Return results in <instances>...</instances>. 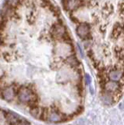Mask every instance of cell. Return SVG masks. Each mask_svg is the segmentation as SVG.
<instances>
[{
    "instance_id": "cell-1",
    "label": "cell",
    "mask_w": 124,
    "mask_h": 125,
    "mask_svg": "<svg viewBox=\"0 0 124 125\" xmlns=\"http://www.w3.org/2000/svg\"><path fill=\"white\" fill-rule=\"evenodd\" d=\"M16 96L18 101L21 103L29 104L31 106L37 105L36 102L38 97L33 89L29 88V87H20L16 92Z\"/></svg>"
},
{
    "instance_id": "cell-2",
    "label": "cell",
    "mask_w": 124,
    "mask_h": 125,
    "mask_svg": "<svg viewBox=\"0 0 124 125\" xmlns=\"http://www.w3.org/2000/svg\"><path fill=\"white\" fill-rule=\"evenodd\" d=\"M72 53V48L71 46L67 42H62L58 43L55 46V54L60 56L68 57Z\"/></svg>"
},
{
    "instance_id": "cell-7",
    "label": "cell",
    "mask_w": 124,
    "mask_h": 125,
    "mask_svg": "<svg viewBox=\"0 0 124 125\" xmlns=\"http://www.w3.org/2000/svg\"><path fill=\"white\" fill-rule=\"evenodd\" d=\"M5 118H6V120L8 122L10 125H16L19 121L23 119V118H21L18 114L12 111L7 112L5 114Z\"/></svg>"
},
{
    "instance_id": "cell-10",
    "label": "cell",
    "mask_w": 124,
    "mask_h": 125,
    "mask_svg": "<svg viewBox=\"0 0 124 125\" xmlns=\"http://www.w3.org/2000/svg\"><path fill=\"white\" fill-rule=\"evenodd\" d=\"M123 76V72L121 70H114V71H111L109 74V78L110 81H118L122 78Z\"/></svg>"
},
{
    "instance_id": "cell-13",
    "label": "cell",
    "mask_w": 124,
    "mask_h": 125,
    "mask_svg": "<svg viewBox=\"0 0 124 125\" xmlns=\"http://www.w3.org/2000/svg\"><path fill=\"white\" fill-rule=\"evenodd\" d=\"M19 1L20 0H6V3L9 6H11L12 7H16L17 5L19 3Z\"/></svg>"
},
{
    "instance_id": "cell-5",
    "label": "cell",
    "mask_w": 124,
    "mask_h": 125,
    "mask_svg": "<svg viewBox=\"0 0 124 125\" xmlns=\"http://www.w3.org/2000/svg\"><path fill=\"white\" fill-rule=\"evenodd\" d=\"M64 119L63 115L60 112H58L56 109H52L51 111H49L47 114L46 120L49 121L51 124H58L60 123Z\"/></svg>"
},
{
    "instance_id": "cell-15",
    "label": "cell",
    "mask_w": 124,
    "mask_h": 125,
    "mask_svg": "<svg viewBox=\"0 0 124 125\" xmlns=\"http://www.w3.org/2000/svg\"><path fill=\"white\" fill-rule=\"evenodd\" d=\"M84 79H85V82L87 84H90L92 80H91V77L89 76L88 74H86L85 76H84Z\"/></svg>"
},
{
    "instance_id": "cell-3",
    "label": "cell",
    "mask_w": 124,
    "mask_h": 125,
    "mask_svg": "<svg viewBox=\"0 0 124 125\" xmlns=\"http://www.w3.org/2000/svg\"><path fill=\"white\" fill-rule=\"evenodd\" d=\"M50 33L52 37L57 40L63 39L66 37V29L63 24L60 23H57L52 26L50 29Z\"/></svg>"
},
{
    "instance_id": "cell-16",
    "label": "cell",
    "mask_w": 124,
    "mask_h": 125,
    "mask_svg": "<svg viewBox=\"0 0 124 125\" xmlns=\"http://www.w3.org/2000/svg\"><path fill=\"white\" fill-rule=\"evenodd\" d=\"M77 46H78V49H79V51H80V53L81 54V57H84V53H83V51H82V49H81V47L80 46V45H77Z\"/></svg>"
},
{
    "instance_id": "cell-11",
    "label": "cell",
    "mask_w": 124,
    "mask_h": 125,
    "mask_svg": "<svg viewBox=\"0 0 124 125\" xmlns=\"http://www.w3.org/2000/svg\"><path fill=\"white\" fill-rule=\"evenodd\" d=\"M101 101H102L103 103L105 104V105L112 104V102H113V97H112V95L109 93V92L103 94L102 96H101Z\"/></svg>"
},
{
    "instance_id": "cell-14",
    "label": "cell",
    "mask_w": 124,
    "mask_h": 125,
    "mask_svg": "<svg viewBox=\"0 0 124 125\" xmlns=\"http://www.w3.org/2000/svg\"><path fill=\"white\" fill-rule=\"evenodd\" d=\"M16 125H31L30 123H29V121H27L26 119H22V120L19 121L18 123H17Z\"/></svg>"
},
{
    "instance_id": "cell-17",
    "label": "cell",
    "mask_w": 124,
    "mask_h": 125,
    "mask_svg": "<svg viewBox=\"0 0 124 125\" xmlns=\"http://www.w3.org/2000/svg\"><path fill=\"white\" fill-rule=\"evenodd\" d=\"M2 38H1V36H0V46H2Z\"/></svg>"
},
{
    "instance_id": "cell-8",
    "label": "cell",
    "mask_w": 124,
    "mask_h": 125,
    "mask_svg": "<svg viewBox=\"0 0 124 125\" xmlns=\"http://www.w3.org/2000/svg\"><path fill=\"white\" fill-rule=\"evenodd\" d=\"M63 2L66 9L69 11L75 10L80 5V0H63Z\"/></svg>"
},
{
    "instance_id": "cell-6",
    "label": "cell",
    "mask_w": 124,
    "mask_h": 125,
    "mask_svg": "<svg viewBox=\"0 0 124 125\" xmlns=\"http://www.w3.org/2000/svg\"><path fill=\"white\" fill-rule=\"evenodd\" d=\"M76 33L80 38L86 39L90 33V28H89L88 24L85 23L80 24L76 28Z\"/></svg>"
},
{
    "instance_id": "cell-4",
    "label": "cell",
    "mask_w": 124,
    "mask_h": 125,
    "mask_svg": "<svg viewBox=\"0 0 124 125\" xmlns=\"http://www.w3.org/2000/svg\"><path fill=\"white\" fill-rule=\"evenodd\" d=\"M16 95V90L14 86H7L1 91V96L2 99L7 102H11Z\"/></svg>"
},
{
    "instance_id": "cell-12",
    "label": "cell",
    "mask_w": 124,
    "mask_h": 125,
    "mask_svg": "<svg viewBox=\"0 0 124 125\" xmlns=\"http://www.w3.org/2000/svg\"><path fill=\"white\" fill-rule=\"evenodd\" d=\"M66 62H67V63L69 64L70 66L74 67H76V66H77V65L79 64L78 60L76 59V57H75V56H73V55H70V56L67 57Z\"/></svg>"
},
{
    "instance_id": "cell-9",
    "label": "cell",
    "mask_w": 124,
    "mask_h": 125,
    "mask_svg": "<svg viewBox=\"0 0 124 125\" xmlns=\"http://www.w3.org/2000/svg\"><path fill=\"white\" fill-rule=\"evenodd\" d=\"M118 87H119V85H118V84L117 83V82L113 81H109L105 84V90L107 92H109V93H112V92L117 91L118 89Z\"/></svg>"
}]
</instances>
